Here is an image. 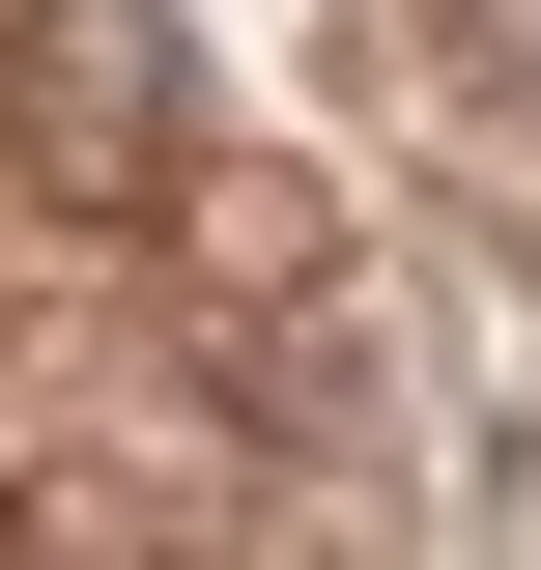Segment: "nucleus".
<instances>
[{"mask_svg":"<svg viewBox=\"0 0 541 570\" xmlns=\"http://www.w3.org/2000/svg\"><path fill=\"white\" fill-rule=\"evenodd\" d=\"M0 171L29 200H171L200 171V29L171 0H0Z\"/></svg>","mask_w":541,"mask_h":570,"instance_id":"f257e3e1","label":"nucleus"},{"mask_svg":"<svg viewBox=\"0 0 541 570\" xmlns=\"http://www.w3.org/2000/svg\"><path fill=\"white\" fill-rule=\"evenodd\" d=\"M456 58H484V86H513V115H541V0H456Z\"/></svg>","mask_w":541,"mask_h":570,"instance_id":"f03ea898","label":"nucleus"}]
</instances>
